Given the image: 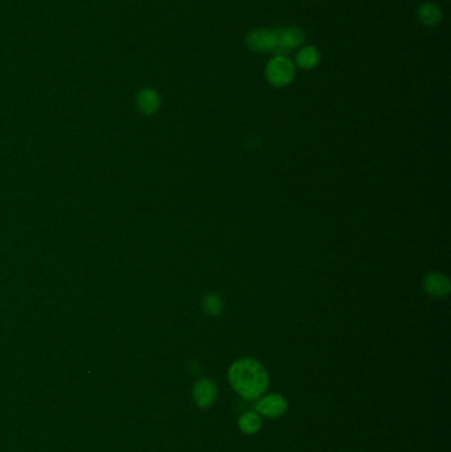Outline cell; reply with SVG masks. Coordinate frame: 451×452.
Here are the masks:
<instances>
[{"mask_svg": "<svg viewBox=\"0 0 451 452\" xmlns=\"http://www.w3.org/2000/svg\"><path fill=\"white\" fill-rule=\"evenodd\" d=\"M232 388L245 400H257L266 391L269 377L261 362L253 359L238 360L229 369Z\"/></svg>", "mask_w": 451, "mask_h": 452, "instance_id": "1", "label": "cell"}, {"mask_svg": "<svg viewBox=\"0 0 451 452\" xmlns=\"http://www.w3.org/2000/svg\"><path fill=\"white\" fill-rule=\"evenodd\" d=\"M267 83L274 88H285L295 78V64L286 54H274L265 68Z\"/></svg>", "mask_w": 451, "mask_h": 452, "instance_id": "2", "label": "cell"}, {"mask_svg": "<svg viewBox=\"0 0 451 452\" xmlns=\"http://www.w3.org/2000/svg\"><path fill=\"white\" fill-rule=\"evenodd\" d=\"M246 47L256 53H270L277 48V33L269 28H256L246 35Z\"/></svg>", "mask_w": 451, "mask_h": 452, "instance_id": "3", "label": "cell"}, {"mask_svg": "<svg viewBox=\"0 0 451 452\" xmlns=\"http://www.w3.org/2000/svg\"><path fill=\"white\" fill-rule=\"evenodd\" d=\"M277 48L274 54H285L291 49H297L306 40V33L298 27H285L276 31Z\"/></svg>", "mask_w": 451, "mask_h": 452, "instance_id": "4", "label": "cell"}, {"mask_svg": "<svg viewBox=\"0 0 451 452\" xmlns=\"http://www.w3.org/2000/svg\"><path fill=\"white\" fill-rule=\"evenodd\" d=\"M287 410V401L279 394H270L257 403V411L266 418H278Z\"/></svg>", "mask_w": 451, "mask_h": 452, "instance_id": "5", "label": "cell"}, {"mask_svg": "<svg viewBox=\"0 0 451 452\" xmlns=\"http://www.w3.org/2000/svg\"><path fill=\"white\" fill-rule=\"evenodd\" d=\"M423 290L429 295L443 298L450 294V280L441 273H430L423 278Z\"/></svg>", "mask_w": 451, "mask_h": 452, "instance_id": "6", "label": "cell"}, {"mask_svg": "<svg viewBox=\"0 0 451 452\" xmlns=\"http://www.w3.org/2000/svg\"><path fill=\"white\" fill-rule=\"evenodd\" d=\"M194 400L196 405L200 408H208L215 402L217 397V389H216L215 382L208 379L199 380L194 386Z\"/></svg>", "mask_w": 451, "mask_h": 452, "instance_id": "7", "label": "cell"}, {"mask_svg": "<svg viewBox=\"0 0 451 452\" xmlns=\"http://www.w3.org/2000/svg\"><path fill=\"white\" fill-rule=\"evenodd\" d=\"M441 7L434 1H425L417 8V19L426 27H435L442 21Z\"/></svg>", "mask_w": 451, "mask_h": 452, "instance_id": "8", "label": "cell"}, {"mask_svg": "<svg viewBox=\"0 0 451 452\" xmlns=\"http://www.w3.org/2000/svg\"><path fill=\"white\" fill-rule=\"evenodd\" d=\"M136 103H138V107H139V110L142 113L151 115V114H155L159 110L160 98H159V94L155 92L154 89L146 88V89H142L141 92L138 93Z\"/></svg>", "mask_w": 451, "mask_h": 452, "instance_id": "9", "label": "cell"}, {"mask_svg": "<svg viewBox=\"0 0 451 452\" xmlns=\"http://www.w3.org/2000/svg\"><path fill=\"white\" fill-rule=\"evenodd\" d=\"M320 61V52L314 45H306L297 52L295 56V65L300 69H314Z\"/></svg>", "mask_w": 451, "mask_h": 452, "instance_id": "10", "label": "cell"}, {"mask_svg": "<svg viewBox=\"0 0 451 452\" xmlns=\"http://www.w3.org/2000/svg\"><path fill=\"white\" fill-rule=\"evenodd\" d=\"M238 427L241 432H245L247 435H253V434L259 432V429L262 427V422H261V418L258 417V414L247 411L240 417Z\"/></svg>", "mask_w": 451, "mask_h": 452, "instance_id": "11", "label": "cell"}, {"mask_svg": "<svg viewBox=\"0 0 451 452\" xmlns=\"http://www.w3.org/2000/svg\"><path fill=\"white\" fill-rule=\"evenodd\" d=\"M224 309V303L221 298L216 294H208L203 299V309L205 314L209 316H217L221 314Z\"/></svg>", "mask_w": 451, "mask_h": 452, "instance_id": "12", "label": "cell"}]
</instances>
